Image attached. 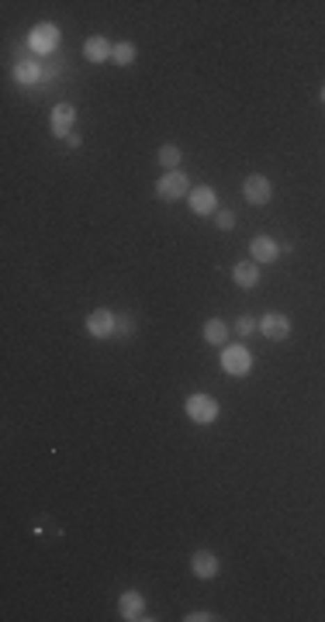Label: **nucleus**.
<instances>
[{
  "instance_id": "2",
  "label": "nucleus",
  "mask_w": 325,
  "mask_h": 622,
  "mask_svg": "<svg viewBox=\"0 0 325 622\" xmlns=\"http://www.w3.org/2000/svg\"><path fill=\"white\" fill-rule=\"evenodd\" d=\"M221 366H225L232 377H246V373L253 370V356H249V350H242V346H228V350L221 353Z\"/></svg>"
},
{
  "instance_id": "18",
  "label": "nucleus",
  "mask_w": 325,
  "mask_h": 622,
  "mask_svg": "<svg viewBox=\"0 0 325 622\" xmlns=\"http://www.w3.org/2000/svg\"><path fill=\"white\" fill-rule=\"evenodd\" d=\"M159 163L173 170V166L180 163V149H177V146H163V149H159Z\"/></svg>"
},
{
  "instance_id": "1",
  "label": "nucleus",
  "mask_w": 325,
  "mask_h": 622,
  "mask_svg": "<svg viewBox=\"0 0 325 622\" xmlns=\"http://www.w3.org/2000/svg\"><path fill=\"white\" fill-rule=\"evenodd\" d=\"M187 415H191L198 426H208V422L218 419V401L208 398V394H194V398H187Z\"/></svg>"
},
{
  "instance_id": "19",
  "label": "nucleus",
  "mask_w": 325,
  "mask_h": 622,
  "mask_svg": "<svg viewBox=\"0 0 325 622\" xmlns=\"http://www.w3.org/2000/svg\"><path fill=\"white\" fill-rule=\"evenodd\" d=\"M235 225V215L232 211H218V228H232Z\"/></svg>"
},
{
  "instance_id": "15",
  "label": "nucleus",
  "mask_w": 325,
  "mask_h": 622,
  "mask_svg": "<svg viewBox=\"0 0 325 622\" xmlns=\"http://www.w3.org/2000/svg\"><path fill=\"white\" fill-rule=\"evenodd\" d=\"M232 277H235V283H242V287H253V283L260 280V270H256V263H239V267L232 270Z\"/></svg>"
},
{
  "instance_id": "13",
  "label": "nucleus",
  "mask_w": 325,
  "mask_h": 622,
  "mask_svg": "<svg viewBox=\"0 0 325 622\" xmlns=\"http://www.w3.org/2000/svg\"><path fill=\"white\" fill-rule=\"evenodd\" d=\"M249 253H253V260H256V263H274V260H277V253H280V246L260 235V239H253Z\"/></svg>"
},
{
  "instance_id": "9",
  "label": "nucleus",
  "mask_w": 325,
  "mask_h": 622,
  "mask_svg": "<svg viewBox=\"0 0 325 622\" xmlns=\"http://www.w3.org/2000/svg\"><path fill=\"white\" fill-rule=\"evenodd\" d=\"M191 567H194L198 577H215L218 574V557L215 553H208V550H198V553L191 557Z\"/></svg>"
},
{
  "instance_id": "21",
  "label": "nucleus",
  "mask_w": 325,
  "mask_h": 622,
  "mask_svg": "<svg viewBox=\"0 0 325 622\" xmlns=\"http://www.w3.org/2000/svg\"><path fill=\"white\" fill-rule=\"evenodd\" d=\"M205 619H212L208 612H194V616H187V622H205Z\"/></svg>"
},
{
  "instance_id": "5",
  "label": "nucleus",
  "mask_w": 325,
  "mask_h": 622,
  "mask_svg": "<svg viewBox=\"0 0 325 622\" xmlns=\"http://www.w3.org/2000/svg\"><path fill=\"white\" fill-rule=\"evenodd\" d=\"M156 194H159L163 201H177V197H184V194H187V177H184V173H166V177L156 183Z\"/></svg>"
},
{
  "instance_id": "8",
  "label": "nucleus",
  "mask_w": 325,
  "mask_h": 622,
  "mask_svg": "<svg viewBox=\"0 0 325 622\" xmlns=\"http://www.w3.org/2000/svg\"><path fill=\"white\" fill-rule=\"evenodd\" d=\"M84 52H87V59L90 63H104L114 56V49H111V42L104 35H94V38H87V45H84Z\"/></svg>"
},
{
  "instance_id": "20",
  "label": "nucleus",
  "mask_w": 325,
  "mask_h": 622,
  "mask_svg": "<svg viewBox=\"0 0 325 622\" xmlns=\"http://www.w3.org/2000/svg\"><path fill=\"white\" fill-rule=\"evenodd\" d=\"M235 329H239V336H249V332L256 329V322H253V318H239V325H235Z\"/></svg>"
},
{
  "instance_id": "4",
  "label": "nucleus",
  "mask_w": 325,
  "mask_h": 622,
  "mask_svg": "<svg viewBox=\"0 0 325 622\" xmlns=\"http://www.w3.org/2000/svg\"><path fill=\"white\" fill-rule=\"evenodd\" d=\"M260 329H263V336H267V339L280 343V339H287L291 322H287L284 315H277V311H267V315H263V322H260Z\"/></svg>"
},
{
  "instance_id": "14",
  "label": "nucleus",
  "mask_w": 325,
  "mask_h": 622,
  "mask_svg": "<svg viewBox=\"0 0 325 622\" xmlns=\"http://www.w3.org/2000/svg\"><path fill=\"white\" fill-rule=\"evenodd\" d=\"M14 77H17V84H38L42 70H38V63H31V59H21V63L14 66Z\"/></svg>"
},
{
  "instance_id": "17",
  "label": "nucleus",
  "mask_w": 325,
  "mask_h": 622,
  "mask_svg": "<svg viewBox=\"0 0 325 622\" xmlns=\"http://www.w3.org/2000/svg\"><path fill=\"white\" fill-rule=\"evenodd\" d=\"M111 59H114L118 66H132V63H135V45H132V42H118Z\"/></svg>"
},
{
  "instance_id": "12",
  "label": "nucleus",
  "mask_w": 325,
  "mask_h": 622,
  "mask_svg": "<svg viewBox=\"0 0 325 622\" xmlns=\"http://www.w3.org/2000/svg\"><path fill=\"white\" fill-rule=\"evenodd\" d=\"M73 118H77L73 104H56V111H52V132H56V135H70Z\"/></svg>"
},
{
  "instance_id": "22",
  "label": "nucleus",
  "mask_w": 325,
  "mask_h": 622,
  "mask_svg": "<svg viewBox=\"0 0 325 622\" xmlns=\"http://www.w3.org/2000/svg\"><path fill=\"white\" fill-rule=\"evenodd\" d=\"M322 100H325V90H322Z\"/></svg>"
},
{
  "instance_id": "3",
  "label": "nucleus",
  "mask_w": 325,
  "mask_h": 622,
  "mask_svg": "<svg viewBox=\"0 0 325 622\" xmlns=\"http://www.w3.org/2000/svg\"><path fill=\"white\" fill-rule=\"evenodd\" d=\"M28 42H31L35 52H52V49L59 45V28L49 24V21H45V24H35V31H31Z\"/></svg>"
},
{
  "instance_id": "11",
  "label": "nucleus",
  "mask_w": 325,
  "mask_h": 622,
  "mask_svg": "<svg viewBox=\"0 0 325 622\" xmlns=\"http://www.w3.org/2000/svg\"><path fill=\"white\" fill-rule=\"evenodd\" d=\"M87 329L94 332V336H101V339H108L111 332H114V315L111 311H90V318H87Z\"/></svg>"
},
{
  "instance_id": "7",
  "label": "nucleus",
  "mask_w": 325,
  "mask_h": 622,
  "mask_svg": "<svg viewBox=\"0 0 325 622\" xmlns=\"http://www.w3.org/2000/svg\"><path fill=\"white\" fill-rule=\"evenodd\" d=\"M118 609H121V619H145L142 612H145V602H142V595L138 591H125L121 595V602H118Z\"/></svg>"
},
{
  "instance_id": "6",
  "label": "nucleus",
  "mask_w": 325,
  "mask_h": 622,
  "mask_svg": "<svg viewBox=\"0 0 325 622\" xmlns=\"http://www.w3.org/2000/svg\"><path fill=\"white\" fill-rule=\"evenodd\" d=\"M270 194H274V187H270V180L267 177H249L246 180V201H249V204H267Z\"/></svg>"
},
{
  "instance_id": "10",
  "label": "nucleus",
  "mask_w": 325,
  "mask_h": 622,
  "mask_svg": "<svg viewBox=\"0 0 325 622\" xmlns=\"http://www.w3.org/2000/svg\"><path fill=\"white\" fill-rule=\"evenodd\" d=\"M215 204H218V197H215L212 187H198V190H191V208H194L198 215H212Z\"/></svg>"
},
{
  "instance_id": "16",
  "label": "nucleus",
  "mask_w": 325,
  "mask_h": 622,
  "mask_svg": "<svg viewBox=\"0 0 325 622\" xmlns=\"http://www.w3.org/2000/svg\"><path fill=\"white\" fill-rule=\"evenodd\" d=\"M205 339H208L212 346H221V343L228 339V325H225V322H218V318H212V322L205 325Z\"/></svg>"
}]
</instances>
